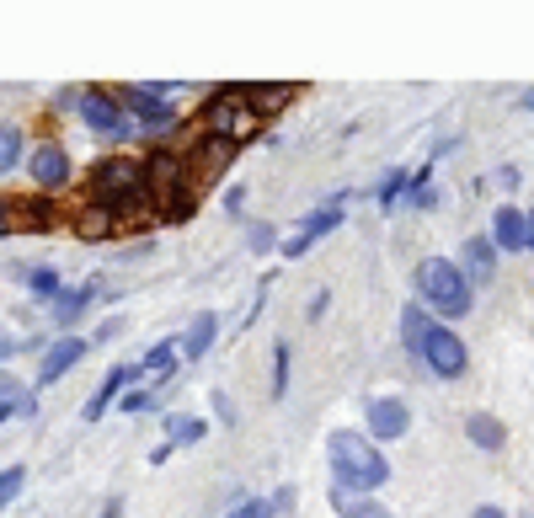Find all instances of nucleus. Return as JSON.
Masks as SVG:
<instances>
[{"label":"nucleus","instance_id":"obj_29","mask_svg":"<svg viewBox=\"0 0 534 518\" xmlns=\"http://www.w3.org/2000/svg\"><path fill=\"white\" fill-rule=\"evenodd\" d=\"M123 412H155V396H145V390H134V396H123Z\"/></svg>","mask_w":534,"mask_h":518},{"label":"nucleus","instance_id":"obj_26","mask_svg":"<svg viewBox=\"0 0 534 518\" xmlns=\"http://www.w3.org/2000/svg\"><path fill=\"white\" fill-rule=\"evenodd\" d=\"M278 508H273V502H267V497H251V502H241V508H235L230 518H273Z\"/></svg>","mask_w":534,"mask_h":518},{"label":"nucleus","instance_id":"obj_18","mask_svg":"<svg viewBox=\"0 0 534 518\" xmlns=\"http://www.w3.org/2000/svg\"><path fill=\"white\" fill-rule=\"evenodd\" d=\"M171 364H177V342H155V348L134 364V380H145V374H166Z\"/></svg>","mask_w":534,"mask_h":518},{"label":"nucleus","instance_id":"obj_20","mask_svg":"<svg viewBox=\"0 0 534 518\" xmlns=\"http://www.w3.org/2000/svg\"><path fill=\"white\" fill-rule=\"evenodd\" d=\"M27 289H33L38 300H59V273L54 268H27Z\"/></svg>","mask_w":534,"mask_h":518},{"label":"nucleus","instance_id":"obj_9","mask_svg":"<svg viewBox=\"0 0 534 518\" xmlns=\"http://www.w3.org/2000/svg\"><path fill=\"white\" fill-rule=\"evenodd\" d=\"M337 225H342V209H337V203H332V209H316V214H310V219H305V230H300V235H294V241L284 246V257H294V262H300V257H305V251H310V246H316V241H321V235H332Z\"/></svg>","mask_w":534,"mask_h":518},{"label":"nucleus","instance_id":"obj_6","mask_svg":"<svg viewBox=\"0 0 534 518\" xmlns=\"http://www.w3.org/2000/svg\"><path fill=\"white\" fill-rule=\"evenodd\" d=\"M123 102H129V113L145 123V129H166V123L177 118V102H171L161 86H129V91H123Z\"/></svg>","mask_w":534,"mask_h":518},{"label":"nucleus","instance_id":"obj_1","mask_svg":"<svg viewBox=\"0 0 534 518\" xmlns=\"http://www.w3.org/2000/svg\"><path fill=\"white\" fill-rule=\"evenodd\" d=\"M91 198H97V209H107L113 219H129L139 203H150L145 161H129V155H107V161H97L91 166Z\"/></svg>","mask_w":534,"mask_h":518},{"label":"nucleus","instance_id":"obj_30","mask_svg":"<svg viewBox=\"0 0 534 518\" xmlns=\"http://www.w3.org/2000/svg\"><path fill=\"white\" fill-rule=\"evenodd\" d=\"M11 412H22V401H11V396H0V422H6Z\"/></svg>","mask_w":534,"mask_h":518},{"label":"nucleus","instance_id":"obj_8","mask_svg":"<svg viewBox=\"0 0 534 518\" xmlns=\"http://www.w3.org/2000/svg\"><path fill=\"white\" fill-rule=\"evenodd\" d=\"M406 428H412V412H406V401H396V396H385V401H374L369 406V433L374 438H401Z\"/></svg>","mask_w":534,"mask_h":518},{"label":"nucleus","instance_id":"obj_13","mask_svg":"<svg viewBox=\"0 0 534 518\" xmlns=\"http://www.w3.org/2000/svg\"><path fill=\"white\" fill-rule=\"evenodd\" d=\"M433 316H428V305H406V316H401V342H406V353H422V342H428L433 332Z\"/></svg>","mask_w":534,"mask_h":518},{"label":"nucleus","instance_id":"obj_17","mask_svg":"<svg viewBox=\"0 0 534 518\" xmlns=\"http://www.w3.org/2000/svg\"><path fill=\"white\" fill-rule=\"evenodd\" d=\"M91 300H97V284H81V289L59 294V300H54V321H59V326H70V321L81 316V310H86Z\"/></svg>","mask_w":534,"mask_h":518},{"label":"nucleus","instance_id":"obj_2","mask_svg":"<svg viewBox=\"0 0 534 518\" xmlns=\"http://www.w3.org/2000/svg\"><path fill=\"white\" fill-rule=\"evenodd\" d=\"M326 460H332V476H337V492H374V486L390 481V465L385 454L358 433H332L326 438Z\"/></svg>","mask_w":534,"mask_h":518},{"label":"nucleus","instance_id":"obj_24","mask_svg":"<svg viewBox=\"0 0 534 518\" xmlns=\"http://www.w3.org/2000/svg\"><path fill=\"white\" fill-rule=\"evenodd\" d=\"M284 385H289V348L278 342L273 348V396H284Z\"/></svg>","mask_w":534,"mask_h":518},{"label":"nucleus","instance_id":"obj_22","mask_svg":"<svg viewBox=\"0 0 534 518\" xmlns=\"http://www.w3.org/2000/svg\"><path fill=\"white\" fill-rule=\"evenodd\" d=\"M22 161V129H0V171H11Z\"/></svg>","mask_w":534,"mask_h":518},{"label":"nucleus","instance_id":"obj_25","mask_svg":"<svg viewBox=\"0 0 534 518\" xmlns=\"http://www.w3.org/2000/svg\"><path fill=\"white\" fill-rule=\"evenodd\" d=\"M406 182H412L406 171H390V177H385V187H380V203H385V209H390V203H396V198L406 193Z\"/></svg>","mask_w":534,"mask_h":518},{"label":"nucleus","instance_id":"obj_32","mask_svg":"<svg viewBox=\"0 0 534 518\" xmlns=\"http://www.w3.org/2000/svg\"><path fill=\"white\" fill-rule=\"evenodd\" d=\"M11 219H17V214H11L6 203H0V230H11Z\"/></svg>","mask_w":534,"mask_h":518},{"label":"nucleus","instance_id":"obj_15","mask_svg":"<svg viewBox=\"0 0 534 518\" xmlns=\"http://www.w3.org/2000/svg\"><path fill=\"white\" fill-rule=\"evenodd\" d=\"M129 380H134V369H129V364L107 369V380H102V390H97V396H91V401H86V417H91V422H97V417L107 412V406H113V396H118V390H123V385H129Z\"/></svg>","mask_w":534,"mask_h":518},{"label":"nucleus","instance_id":"obj_7","mask_svg":"<svg viewBox=\"0 0 534 518\" xmlns=\"http://www.w3.org/2000/svg\"><path fill=\"white\" fill-rule=\"evenodd\" d=\"M86 358V342L81 337H59L49 353H43V369H38V385H54V380H65V374L75 369Z\"/></svg>","mask_w":534,"mask_h":518},{"label":"nucleus","instance_id":"obj_16","mask_svg":"<svg viewBox=\"0 0 534 518\" xmlns=\"http://www.w3.org/2000/svg\"><path fill=\"white\" fill-rule=\"evenodd\" d=\"M465 268L476 273L481 284L492 278V268H497V246L486 241V235H470V241H465Z\"/></svg>","mask_w":534,"mask_h":518},{"label":"nucleus","instance_id":"obj_10","mask_svg":"<svg viewBox=\"0 0 534 518\" xmlns=\"http://www.w3.org/2000/svg\"><path fill=\"white\" fill-rule=\"evenodd\" d=\"M70 177V155L59 150V145H43L38 155H33V182L38 187H59Z\"/></svg>","mask_w":534,"mask_h":518},{"label":"nucleus","instance_id":"obj_28","mask_svg":"<svg viewBox=\"0 0 534 518\" xmlns=\"http://www.w3.org/2000/svg\"><path fill=\"white\" fill-rule=\"evenodd\" d=\"M342 513H348V518H390V513L380 508V502H348Z\"/></svg>","mask_w":534,"mask_h":518},{"label":"nucleus","instance_id":"obj_31","mask_svg":"<svg viewBox=\"0 0 534 518\" xmlns=\"http://www.w3.org/2000/svg\"><path fill=\"white\" fill-rule=\"evenodd\" d=\"M524 246H534V209L524 214Z\"/></svg>","mask_w":534,"mask_h":518},{"label":"nucleus","instance_id":"obj_4","mask_svg":"<svg viewBox=\"0 0 534 518\" xmlns=\"http://www.w3.org/2000/svg\"><path fill=\"white\" fill-rule=\"evenodd\" d=\"M422 364H428L433 374H438V380H460V374H465V364H470V353H465V342L460 337H454L449 332V326H433V332H428V342H422Z\"/></svg>","mask_w":534,"mask_h":518},{"label":"nucleus","instance_id":"obj_21","mask_svg":"<svg viewBox=\"0 0 534 518\" xmlns=\"http://www.w3.org/2000/svg\"><path fill=\"white\" fill-rule=\"evenodd\" d=\"M166 433H171V444H198V438H203V417H171Z\"/></svg>","mask_w":534,"mask_h":518},{"label":"nucleus","instance_id":"obj_11","mask_svg":"<svg viewBox=\"0 0 534 518\" xmlns=\"http://www.w3.org/2000/svg\"><path fill=\"white\" fill-rule=\"evenodd\" d=\"M214 337H219V321H214V310H198L193 326H187V337H182V358H203L214 348Z\"/></svg>","mask_w":534,"mask_h":518},{"label":"nucleus","instance_id":"obj_27","mask_svg":"<svg viewBox=\"0 0 534 518\" xmlns=\"http://www.w3.org/2000/svg\"><path fill=\"white\" fill-rule=\"evenodd\" d=\"M81 230H86V235H107V230H113V214H107V209H91Z\"/></svg>","mask_w":534,"mask_h":518},{"label":"nucleus","instance_id":"obj_23","mask_svg":"<svg viewBox=\"0 0 534 518\" xmlns=\"http://www.w3.org/2000/svg\"><path fill=\"white\" fill-rule=\"evenodd\" d=\"M22 481H27V470H22V465L0 470V508H11V502H17V492H22Z\"/></svg>","mask_w":534,"mask_h":518},{"label":"nucleus","instance_id":"obj_12","mask_svg":"<svg viewBox=\"0 0 534 518\" xmlns=\"http://www.w3.org/2000/svg\"><path fill=\"white\" fill-rule=\"evenodd\" d=\"M492 246L497 251H524V214H518V209H497L492 214Z\"/></svg>","mask_w":534,"mask_h":518},{"label":"nucleus","instance_id":"obj_3","mask_svg":"<svg viewBox=\"0 0 534 518\" xmlns=\"http://www.w3.org/2000/svg\"><path fill=\"white\" fill-rule=\"evenodd\" d=\"M417 294H422V305L438 310V316H449V321L470 316V278L444 257H428L417 268Z\"/></svg>","mask_w":534,"mask_h":518},{"label":"nucleus","instance_id":"obj_33","mask_svg":"<svg viewBox=\"0 0 534 518\" xmlns=\"http://www.w3.org/2000/svg\"><path fill=\"white\" fill-rule=\"evenodd\" d=\"M470 518H502V508H476V513H470Z\"/></svg>","mask_w":534,"mask_h":518},{"label":"nucleus","instance_id":"obj_5","mask_svg":"<svg viewBox=\"0 0 534 518\" xmlns=\"http://www.w3.org/2000/svg\"><path fill=\"white\" fill-rule=\"evenodd\" d=\"M75 107H81V118H86L97 134H107V139H123V134H129V118H123V107H118L113 91H81Z\"/></svg>","mask_w":534,"mask_h":518},{"label":"nucleus","instance_id":"obj_19","mask_svg":"<svg viewBox=\"0 0 534 518\" xmlns=\"http://www.w3.org/2000/svg\"><path fill=\"white\" fill-rule=\"evenodd\" d=\"M11 214H22V219H27V230H54V219H59V214H54L43 198H33V203H17Z\"/></svg>","mask_w":534,"mask_h":518},{"label":"nucleus","instance_id":"obj_14","mask_svg":"<svg viewBox=\"0 0 534 518\" xmlns=\"http://www.w3.org/2000/svg\"><path fill=\"white\" fill-rule=\"evenodd\" d=\"M465 433H470V444L486 449V454H497L502 444H508V433H502V422H497L492 412H476V417L465 422Z\"/></svg>","mask_w":534,"mask_h":518}]
</instances>
